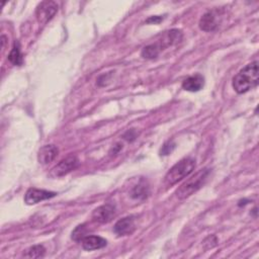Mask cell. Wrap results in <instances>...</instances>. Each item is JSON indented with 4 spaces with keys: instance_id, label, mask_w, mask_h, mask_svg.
<instances>
[{
    "instance_id": "1",
    "label": "cell",
    "mask_w": 259,
    "mask_h": 259,
    "mask_svg": "<svg viewBox=\"0 0 259 259\" xmlns=\"http://www.w3.org/2000/svg\"><path fill=\"white\" fill-rule=\"evenodd\" d=\"M258 80V62L254 61L240 70V72L233 78L232 85L237 94H242L257 86Z\"/></svg>"
},
{
    "instance_id": "2",
    "label": "cell",
    "mask_w": 259,
    "mask_h": 259,
    "mask_svg": "<svg viewBox=\"0 0 259 259\" xmlns=\"http://www.w3.org/2000/svg\"><path fill=\"white\" fill-rule=\"evenodd\" d=\"M196 168V160L192 158H184L178 162L174 166H172L167 172L164 182L168 186L176 184L178 182L188 178Z\"/></svg>"
},
{
    "instance_id": "3",
    "label": "cell",
    "mask_w": 259,
    "mask_h": 259,
    "mask_svg": "<svg viewBox=\"0 0 259 259\" xmlns=\"http://www.w3.org/2000/svg\"><path fill=\"white\" fill-rule=\"evenodd\" d=\"M210 170L208 168H204L200 170L194 176H192L190 178H188L178 190L176 196L180 200L188 198V196H192L194 192H196L202 186L206 184Z\"/></svg>"
},
{
    "instance_id": "4",
    "label": "cell",
    "mask_w": 259,
    "mask_h": 259,
    "mask_svg": "<svg viewBox=\"0 0 259 259\" xmlns=\"http://www.w3.org/2000/svg\"><path fill=\"white\" fill-rule=\"evenodd\" d=\"M79 165V160L75 156H69L62 161H60L55 167L52 168L50 172V178H60L68 174H70L71 171L76 169Z\"/></svg>"
},
{
    "instance_id": "5",
    "label": "cell",
    "mask_w": 259,
    "mask_h": 259,
    "mask_svg": "<svg viewBox=\"0 0 259 259\" xmlns=\"http://www.w3.org/2000/svg\"><path fill=\"white\" fill-rule=\"evenodd\" d=\"M58 12V6L54 2H42L36 10V16L40 24H47L50 22Z\"/></svg>"
},
{
    "instance_id": "6",
    "label": "cell",
    "mask_w": 259,
    "mask_h": 259,
    "mask_svg": "<svg viewBox=\"0 0 259 259\" xmlns=\"http://www.w3.org/2000/svg\"><path fill=\"white\" fill-rule=\"evenodd\" d=\"M57 194L45 190H38V188H30L24 196V202L28 206L36 204L40 202L46 200L56 196Z\"/></svg>"
},
{
    "instance_id": "7",
    "label": "cell",
    "mask_w": 259,
    "mask_h": 259,
    "mask_svg": "<svg viewBox=\"0 0 259 259\" xmlns=\"http://www.w3.org/2000/svg\"><path fill=\"white\" fill-rule=\"evenodd\" d=\"M116 214V208L112 204H102L92 212V220L96 223L106 224L112 220Z\"/></svg>"
},
{
    "instance_id": "8",
    "label": "cell",
    "mask_w": 259,
    "mask_h": 259,
    "mask_svg": "<svg viewBox=\"0 0 259 259\" xmlns=\"http://www.w3.org/2000/svg\"><path fill=\"white\" fill-rule=\"evenodd\" d=\"M219 12L212 10L204 14L200 20V28L204 32H212L219 26Z\"/></svg>"
},
{
    "instance_id": "9",
    "label": "cell",
    "mask_w": 259,
    "mask_h": 259,
    "mask_svg": "<svg viewBox=\"0 0 259 259\" xmlns=\"http://www.w3.org/2000/svg\"><path fill=\"white\" fill-rule=\"evenodd\" d=\"M136 229L135 226V220L133 217H126L122 220H118L114 227V231L118 236H128L134 233Z\"/></svg>"
},
{
    "instance_id": "10",
    "label": "cell",
    "mask_w": 259,
    "mask_h": 259,
    "mask_svg": "<svg viewBox=\"0 0 259 259\" xmlns=\"http://www.w3.org/2000/svg\"><path fill=\"white\" fill-rule=\"evenodd\" d=\"M59 153V150L54 145L42 146L38 153V160L40 164H49L54 161Z\"/></svg>"
},
{
    "instance_id": "11",
    "label": "cell",
    "mask_w": 259,
    "mask_h": 259,
    "mask_svg": "<svg viewBox=\"0 0 259 259\" xmlns=\"http://www.w3.org/2000/svg\"><path fill=\"white\" fill-rule=\"evenodd\" d=\"M204 85V78L200 74H196L190 76L182 82V88L186 92H198L202 90Z\"/></svg>"
},
{
    "instance_id": "12",
    "label": "cell",
    "mask_w": 259,
    "mask_h": 259,
    "mask_svg": "<svg viewBox=\"0 0 259 259\" xmlns=\"http://www.w3.org/2000/svg\"><path fill=\"white\" fill-rule=\"evenodd\" d=\"M82 247L83 249L88 251H92V250H98L102 249L106 246L108 242L106 239L100 236H86L82 241Z\"/></svg>"
},
{
    "instance_id": "13",
    "label": "cell",
    "mask_w": 259,
    "mask_h": 259,
    "mask_svg": "<svg viewBox=\"0 0 259 259\" xmlns=\"http://www.w3.org/2000/svg\"><path fill=\"white\" fill-rule=\"evenodd\" d=\"M182 40V32L178 30H171L167 32L164 36V38L162 40V42L164 46H171L178 44V42Z\"/></svg>"
},
{
    "instance_id": "14",
    "label": "cell",
    "mask_w": 259,
    "mask_h": 259,
    "mask_svg": "<svg viewBox=\"0 0 259 259\" xmlns=\"http://www.w3.org/2000/svg\"><path fill=\"white\" fill-rule=\"evenodd\" d=\"M162 45L160 44V42H157V44H152V45H148L146 46L142 52H141V56L145 59H149V60H152V59H155L159 56L160 52L163 50L162 49Z\"/></svg>"
},
{
    "instance_id": "15",
    "label": "cell",
    "mask_w": 259,
    "mask_h": 259,
    "mask_svg": "<svg viewBox=\"0 0 259 259\" xmlns=\"http://www.w3.org/2000/svg\"><path fill=\"white\" fill-rule=\"evenodd\" d=\"M8 60L12 64L16 65V66H20L22 65L24 59H22V55L20 52V44L18 42H14V45L8 55Z\"/></svg>"
},
{
    "instance_id": "16",
    "label": "cell",
    "mask_w": 259,
    "mask_h": 259,
    "mask_svg": "<svg viewBox=\"0 0 259 259\" xmlns=\"http://www.w3.org/2000/svg\"><path fill=\"white\" fill-rule=\"evenodd\" d=\"M45 252H46V249L44 248V246L34 245L26 250V256L30 258H40V257H44Z\"/></svg>"
},
{
    "instance_id": "17",
    "label": "cell",
    "mask_w": 259,
    "mask_h": 259,
    "mask_svg": "<svg viewBox=\"0 0 259 259\" xmlns=\"http://www.w3.org/2000/svg\"><path fill=\"white\" fill-rule=\"evenodd\" d=\"M88 234V228H86L85 224L77 226L74 231L72 232V239L77 242H81Z\"/></svg>"
},
{
    "instance_id": "18",
    "label": "cell",
    "mask_w": 259,
    "mask_h": 259,
    "mask_svg": "<svg viewBox=\"0 0 259 259\" xmlns=\"http://www.w3.org/2000/svg\"><path fill=\"white\" fill-rule=\"evenodd\" d=\"M148 196V188L144 184L136 186L132 192V198H145Z\"/></svg>"
},
{
    "instance_id": "19",
    "label": "cell",
    "mask_w": 259,
    "mask_h": 259,
    "mask_svg": "<svg viewBox=\"0 0 259 259\" xmlns=\"http://www.w3.org/2000/svg\"><path fill=\"white\" fill-rule=\"evenodd\" d=\"M174 144H172V143H170V142H168V143H166L163 147H162V149H161V155H168V154H170L171 152H172V150L174 149Z\"/></svg>"
},
{
    "instance_id": "20",
    "label": "cell",
    "mask_w": 259,
    "mask_h": 259,
    "mask_svg": "<svg viewBox=\"0 0 259 259\" xmlns=\"http://www.w3.org/2000/svg\"><path fill=\"white\" fill-rule=\"evenodd\" d=\"M162 20V18L161 16H152L150 18L147 20V22H154V24H158Z\"/></svg>"
}]
</instances>
